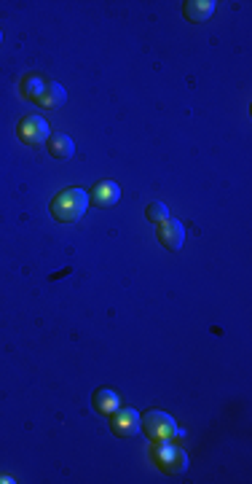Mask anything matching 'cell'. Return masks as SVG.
Instances as JSON below:
<instances>
[{"label":"cell","instance_id":"obj_1","mask_svg":"<svg viewBox=\"0 0 252 484\" xmlns=\"http://www.w3.org/2000/svg\"><path fill=\"white\" fill-rule=\"evenodd\" d=\"M86 208H89V194H86V189H65L54 197L51 215L57 221H62V224H73V221H78L84 215Z\"/></svg>","mask_w":252,"mask_h":484},{"label":"cell","instance_id":"obj_2","mask_svg":"<svg viewBox=\"0 0 252 484\" xmlns=\"http://www.w3.org/2000/svg\"><path fill=\"white\" fill-rule=\"evenodd\" d=\"M151 457H153V463L161 468L164 474H183L185 468H188V455H185V450L175 447L172 439H167V441H156L151 450Z\"/></svg>","mask_w":252,"mask_h":484},{"label":"cell","instance_id":"obj_3","mask_svg":"<svg viewBox=\"0 0 252 484\" xmlns=\"http://www.w3.org/2000/svg\"><path fill=\"white\" fill-rule=\"evenodd\" d=\"M142 428H145V433L151 436L153 441H167V439H175V436H185L177 428L175 417L161 412V409H151L148 415H142Z\"/></svg>","mask_w":252,"mask_h":484},{"label":"cell","instance_id":"obj_4","mask_svg":"<svg viewBox=\"0 0 252 484\" xmlns=\"http://www.w3.org/2000/svg\"><path fill=\"white\" fill-rule=\"evenodd\" d=\"M17 135H19V140L27 143V145H43V143H49L51 129L43 116H35L33 113V116H24V119L19 121Z\"/></svg>","mask_w":252,"mask_h":484},{"label":"cell","instance_id":"obj_5","mask_svg":"<svg viewBox=\"0 0 252 484\" xmlns=\"http://www.w3.org/2000/svg\"><path fill=\"white\" fill-rule=\"evenodd\" d=\"M110 417H113V420H110L113 433H116V436H121V439L135 436V433L142 428V415H140L137 409H116Z\"/></svg>","mask_w":252,"mask_h":484},{"label":"cell","instance_id":"obj_6","mask_svg":"<svg viewBox=\"0 0 252 484\" xmlns=\"http://www.w3.org/2000/svg\"><path fill=\"white\" fill-rule=\"evenodd\" d=\"M158 240H161V245H164L167 250H180L185 242L183 221H177V218H172V215H169L167 221H161V224H158Z\"/></svg>","mask_w":252,"mask_h":484},{"label":"cell","instance_id":"obj_7","mask_svg":"<svg viewBox=\"0 0 252 484\" xmlns=\"http://www.w3.org/2000/svg\"><path fill=\"white\" fill-rule=\"evenodd\" d=\"M118 199H121V189H118L116 180H102L89 194V202H94L97 208H113V205H118Z\"/></svg>","mask_w":252,"mask_h":484},{"label":"cell","instance_id":"obj_8","mask_svg":"<svg viewBox=\"0 0 252 484\" xmlns=\"http://www.w3.org/2000/svg\"><path fill=\"white\" fill-rule=\"evenodd\" d=\"M183 11L185 19H191V22H207L215 14V0H185Z\"/></svg>","mask_w":252,"mask_h":484},{"label":"cell","instance_id":"obj_9","mask_svg":"<svg viewBox=\"0 0 252 484\" xmlns=\"http://www.w3.org/2000/svg\"><path fill=\"white\" fill-rule=\"evenodd\" d=\"M94 409L100 412V415L110 417L116 409H121V398H118L116 390H110V387H102L94 393Z\"/></svg>","mask_w":252,"mask_h":484},{"label":"cell","instance_id":"obj_10","mask_svg":"<svg viewBox=\"0 0 252 484\" xmlns=\"http://www.w3.org/2000/svg\"><path fill=\"white\" fill-rule=\"evenodd\" d=\"M46 148H49V154L54 159H70V156L75 154V143L70 135L65 132H59V135H51L49 143H46Z\"/></svg>","mask_w":252,"mask_h":484},{"label":"cell","instance_id":"obj_11","mask_svg":"<svg viewBox=\"0 0 252 484\" xmlns=\"http://www.w3.org/2000/svg\"><path fill=\"white\" fill-rule=\"evenodd\" d=\"M65 100H68V92H65V87H62V84H57V81H51V84H46V92H43V97H40L38 103L43 105V108H49V111H54V108L65 105Z\"/></svg>","mask_w":252,"mask_h":484},{"label":"cell","instance_id":"obj_12","mask_svg":"<svg viewBox=\"0 0 252 484\" xmlns=\"http://www.w3.org/2000/svg\"><path fill=\"white\" fill-rule=\"evenodd\" d=\"M43 92H46V81L40 78V76H24L22 78V94L27 97V100H40L43 97Z\"/></svg>","mask_w":252,"mask_h":484},{"label":"cell","instance_id":"obj_13","mask_svg":"<svg viewBox=\"0 0 252 484\" xmlns=\"http://www.w3.org/2000/svg\"><path fill=\"white\" fill-rule=\"evenodd\" d=\"M145 218H148L151 224H161V221H167L169 218V208L164 202H151V205L145 208Z\"/></svg>","mask_w":252,"mask_h":484},{"label":"cell","instance_id":"obj_14","mask_svg":"<svg viewBox=\"0 0 252 484\" xmlns=\"http://www.w3.org/2000/svg\"><path fill=\"white\" fill-rule=\"evenodd\" d=\"M0 482H3V484H11L14 479H11V476H0Z\"/></svg>","mask_w":252,"mask_h":484},{"label":"cell","instance_id":"obj_15","mask_svg":"<svg viewBox=\"0 0 252 484\" xmlns=\"http://www.w3.org/2000/svg\"><path fill=\"white\" fill-rule=\"evenodd\" d=\"M0 41H3V33H0Z\"/></svg>","mask_w":252,"mask_h":484}]
</instances>
